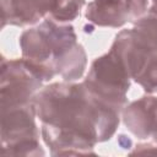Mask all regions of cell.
I'll return each mask as SVG.
<instances>
[{
    "label": "cell",
    "instance_id": "6da1fadb",
    "mask_svg": "<svg viewBox=\"0 0 157 157\" xmlns=\"http://www.w3.org/2000/svg\"><path fill=\"white\" fill-rule=\"evenodd\" d=\"M42 137L53 156L94 155L97 142L109 140L120 110L92 94L85 83H53L33 98Z\"/></svg>",
    "mask_w": 157,
    "mask_h": 157
},
{
    "label": "cell",
    "instance_id": "7a4b0ae2",
    "mask_svg": "<svg viewBox=\"0 0 157 157\" xmlns=\"http://www.w3.org/2000/svg\"><path fill=\"white\" fill-rule=\"evenodd\" d=\"M131 75L117 52L110 50L97 58L88 71L83 83L97 98L123 110L126 103V92L130 87Z\"/></svg>",
    "mask_w": 157,
    "mask_h": 157
},
{
    "label": "cell",
    "instance_id": "3957f363",
    "mask_svg": "<svg viewBox=\"0 0 157 157\" xmlns=\"http://www.w3.org/2000/svg\"><path fill=\"white\" fill-rule=\"evenodd\" d=\"M36 110L29 104L1 110V153L4 156H43L39 132L34 124Z\"/></svg>",
    "mask_w": 157,
    "mask_h": 157
},
{
    "label": "cell",
    "instance_id": "277c9868",
    "mask_svg": "<svg viewBox=\"0 0 157 157\" xmlns=\"http://www.w3.org/2000/svg\"><path fill=\"white\" fill-rule=\"evenodd\" d=\"M42 82L23 59L9 61L2 59L1 110L32 103Z\"/></svg>",
    "mask_w": 157,
    "mask_h": 157
},
{
    "label": "cell",
    "instance_id": "5b68a950",
    "mask_svg": "<svg viewBox=\"0 0 157 157\" xmlns=\"http://www.w3.org/2000/svg\"><path fill=\"white\" fill-rule=\"evenodd\" d=\"M126 128L139 139H153L157 144V97H142L123 112Z\"/></svg>",
    "mask_w": 157,
    "mask_h": 157
},
{
    "label": "cell",
    "instance_id": "8992f818",
    "mask_svg": "<svg viewBox=\"0 0 157 157\" xmlns=\"http://www.w3.org/2000/svg\"><path fill=\"white\" fill-rule=\"evenodd\" d=\"M50 0H1V26L32 25L50 13Z\"/></svg>",
    "mask_w": 157,
    "mask_h": 157
},
{
    "label": "cell",
    "instance_id": "52a82bcc",
    "mask_svg": "<svg viewBox=\"0 0 157 157\" xmlns=\"http://www.w3.org/2000/svg\"><path fill=\"white\" fill-rule=\"evenodd\" d=\"M86 18L102 27H121L130 21L128 0H93L87 6Z\"/></svg>",
    "mask_w": 157,
    "mask_h": 157
},
{
    "label": "cell",
    "instance_id": "ba28073f",
    "mask_svg": "<svg viewBox=\"0 0 157 157\" xmlns=\"http://www.w3.org/2000/svg\"><path fill=\"white\" fill-rule=\"evenodd\" d=\"M134 42L150 54H157V13L150 12L137 21L130 29Z\"/></svg>",
    "mask_w": 157,
    "mask_h": 157
},
{
    "label": "cell",
    "instance_id": "9c48e42d",
    "mask_svg": "<svg viewBox=\"0 0 157 157\" xmlns=\"http://www.w3.org/2000/svg\"><path fill=\"white\" fill-rule=\"evenodd\" d=\"M130 21H137L147 11V0H128Z\"/></svg>",
    "mask_w": 157,
    "mask_h": 157
},
{
    "label": "cell",
    "instance_id": "30bf717a",
    "mask_svg": "<svg viewBox=\"0 0 157 157\" xmlns=\"http://www.w3.org/2000/svg\"><path fill=\"white\" fill-rule=\"evenodd\" d=\"M148 11L157 13V0H152V6H151V9H150Z\"/></svg>",
    "mask_w": 157,
    "mask_h": 157
},
{
    "label": "cell",
    "instance_id": "8fae6325",
    "mask_svg": "<svg viewBox=\"0 0 157 157\" xmlns=\"http://www.w3.org/2000/svg\"><path fill=\"white\" fill-rule=\"evenodd\" d=\"M156 56H157V54H156Z\"/></svg>",
    "mask_w": 157,
    "mask_h": 157
}]
</instances>
